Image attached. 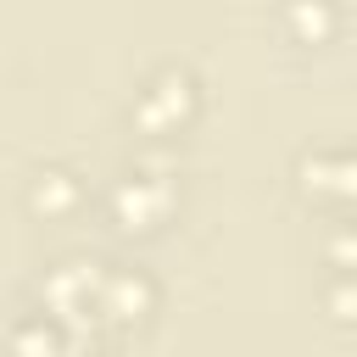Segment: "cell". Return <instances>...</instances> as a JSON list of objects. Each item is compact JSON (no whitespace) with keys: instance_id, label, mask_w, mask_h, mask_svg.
I'll return each instance as SVG.
<instances>
[{"instance_id":"6da1fadb","label":"cell","mask_w":357,"mask_h":357,"mask_svg":"<svg viewBox=\"0 0 357 357\" xmlns=\"http://www.w3.org/2000/svg\"><path fill=\"white\" fill-rule=\"evenodd\" d=\"M145 301H151L145 279H134V273H106V279H100V307H95V312H106L112 324H134V318H145Z\"/></svg>"},{"instance_id":"7a4b0ae2","label":"cell","mask_w":357,"mask_h":357,"mask_svg":"<svg viewBox=\"0 0 357 357\" xmlns=\"http://www.w3.org/2000/svg\"><path fill=\"white\" fill-rule=\"evenodd\" d=\"M112 206H117V218H123L128 229H145V218L167 206V190H162V184H151V178H128V184L112 195Z\"/></svg>"},{"instance_id":"3957f363","label":"cell","mask_w":357,"mask_h":357,"mask_svg":"<svg viewBox=\"0 0 357 357\" xmlns=\"http://www.w3.org/2000/svg\"><path fill=\"white\" fill-rule=\"evenodd\" d=\"M184 89H190V84L167 73V78H162V84H156V89H151V95L139 100V123H151V128H162V123H167L173 112H184Z\"/></svg>"},{"instance_id":"277c9868","label":"cell","mask_w":357,"mask_h":357,"mask_svg":"<svg viewBox=\"0 0 357 357\" xmlns=\"http://www.w3.org/2000/svg\"><path fill=\"white\" fill-rule=\"evenodd\" d=\"M73 201V184L61 178V173H39V184H33V206L39 212H56V206H67Z\"/></svg>"},{"instance_id":"5b68a950","label":"cell","mask_w":357,"mask_h":357,"mask_svg":"<svg viewBox=\"0 0 357 357\" xmlns=\"http://www.w3.org/2000/svg\"><path fill=\"white\" fill-rule=\"evenodd\" d=\"M351 251H357V234H340L335 240V257H351Z\"/></svg>"}]
</instances>
